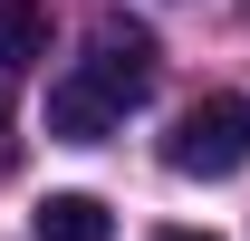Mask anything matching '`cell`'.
<instances>
[{"mask_svg": "<svg viewBox=\"0 0 250 241\" xmlns=\"http://www.w3.org/2000/svg\"><path fill=\"white\" fill-rule=\"evenodd\" d=\"M48 135H58V145H106V135H116V106H106L87 77H58V87H48Z\"/></svg>", "mask_w": 250, "mask_h": 241, "instance_id": "3957f363", "label": "cell"}, {"mask_svg": "<svg viewBox=\"0 0 250 241\" xmlns=\"http://www.w3.org/2000/svg\"><path fill=\"white\" fill-rule=\"evenodd\" d=\"M154 241H212V232H154Z\"/></svg>", "mask_w": 250, "mask_h": 241, "instance_id": "8992f818", "label": "cell"}, {"mask_svg": "<svg viewBox=\"0 0 250 241\" xmlns=\"http://www.w3.org/2000/svg\"><path fill=\"white\" fill-rule=\"evenodd\" d=\"M39 58H48V10L39 0H0V77H20Z\"/></svg>", "mask_w": 250, "mask_h": 241, "instance_id": "5b68a950", "label": "cell"}, {"mask_svg": "<svg viewBox=\"0 0 250 241\" xmlns=\"http://www.w3.org/2000/svg\"><path fill=\"white\" fill-rule=\"evenodd\" d=\"M0 125H10V87H0Z\"/></svg>", "mask_w": 250, "mask_h": 241, "instance_id": "52a82bcc", "label": "cell"}, {"mask_svg": "<svg viewBox=\"0 0 250 241\" xmlns=\"http://www.w3.org/2000/svg\"><path fill=\"white\" fill-rule=\"evenodd\" d=\"M164 164H173L183 183L250 174V96H202V106H183L173 135H164Z\"/></svg>", "mask_w": 250, "mask_h": 241, "instance_id": "6da1fadb", "label": "cell"}, {"mask_svg": "<svg viewBox=\"0 0 250 241\" xmlns=\"http://www.w3.org/2000/svg\"><path fill=\"white\" fill-rule=\"evenodd\" d=\"M77 77H87L116 116H125V106H145V96H154V29L106 10V20L87 29V68H77Z\"/></svg>", "mask_w": 250, "mask_h": 241, "instance_id": "7a4b0ae2", "label": "cell"}, {"mask_svg": "<svg viewBox=\"0 0 250 241\" xmlns=\"http://www.w3.org/2000/svg\"><path fill=\"white\" fill-rule=\"evenodd\" d=\"M29 232L39 241H116V212L96 203V193H39Z\"/></svg>", "mask_w": 250, "mask_h": 241, "instance_id": "277c9868", "label": "cell"}]
</instances>
